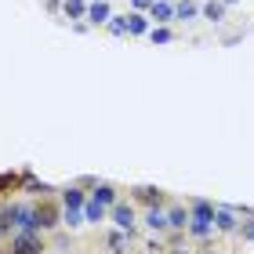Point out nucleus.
Listing matches in <instances>:
<instances>
[{
  "mask_svg": "<svg viewBox=\"0 0 254 254\" xmlns=\"http://www.w3.org/2000/svg\"><path fill=\"white\" fill-rule=\"evenodd\" d=\"M40 251V236L33 233V229H26L22 236H15V244H11V254H37Z\"/></svg>",
  "mask_w": 254,
  "mask_h": 254,
  "instance_id": "obj_1",
  "label": "nucleus"
},
{
  "mask_svg": "<svg viewBox=\"0 0 254 254\" xmlns=\"http://www.w3.org/2000/svg\"><path fill=\"white\" fill-rule=\"evenodd\" d=\"M7 218L22 229V233H26V229H37V225H40V214L26 211V207H7Z\"/></svg>",
  "mask_w": 254,
  "mask_h": 254,
  "instance_id": "obj_2",
  "label": "nucleus"
},
{
  "mask_svg": "<svg viewBox=\"0 0 254 254\" xmlns=\"http://www.w3.org/2000/svg\"><path fill=\"white\" fill-rule=\"evenodd\" d=\"M113 222L131 233V229H134V211H131V207H124V203H117V207H113Z\"/></svg>",
  "mask_w": 254,
  "mask_h": 254,
  "instance_id": "obj_3",
  "label": "nucleus"
},
{
  "mask_svg": "<svg viewBox=\"0 0 254 254\" xmlns=\"http://www.w3.org/2000/svg\"><path fill=\"white\" fill-rule=\"evenodd\" d=\"M214 225H218V229H236L233 211H214Z\"/></svg>",
  "mask_w": 254,
  "mask_h": 254,
  "instance_id": "obj_4",
  "label": "nucleus"
},
{
  "mask_svg": "<svg viewBox=\"0 0 254 254\" xmlns=\"http://www.w3.org/2000/svg\"><path fill=\"white\" fill-rule=\"evenodd\" d=\"M87 15H91V22H106V18H109V7H106V4H91Z\"/></svg>",
  "mask_w": 254,
  "mask_h": 254,
  "instance_id": "obj_5",
  "label": "nucleus"
},
{
  "mask_svg": "<svg viewBox=\"0 0 254 254\" xmlns=\"http://www.w3.org/2000/svg\"><path fill=\"white\" fill-rule=\"evenodd\" d=\"M145 222L153 225V229H167V214H164V211H156V207H153V211H149V218H145Z\"/></svg>",
  "mask_w": 254,
  "mask_h": 254,
  "instance_id": "obj_6",
  "label": "nucleus"
},
{
  "mask_svg": "<svg viewBox=\"0 0 254 254\" xmlns=\"http://www.w3.org/2000/svg\"><path fill=\"white\" fill-rule=\"evenodd\" d=\"M62 200H65V207H80V203H84V192H80V189H65Z\"/></svg>",
  "mask_w": 254,
  "mask_h": 254,
  "instance_id": "obj_7",
  "label": "nucleus"
},
{
  "mask_svg": "<svg viewBox=\"0 0 254 254\" xmlns=\"http://www.w3.org/2000/svg\"><path fill=\"white\" fill-rule=\"evenodd\" d=\"M84 214H87V222H102V203H98V200H91V203L84 207Z\"/></svg>",
  "mask_w": 254,
  "mask_h": 254,
  "instance_id": "obj_8",
  "label": "nucleus"
},
{
  "mask_svg": "<svg viewBox=\"0 0 254 254\" xmlns=\"http://www.w3.org/2000/svg\"><path fill=\"white\" fill-rule=\"evenodd\" d=\"M171 15H175V11H171L167 4H156V0H153V18H156V22H167Z\"/></svg>",
  "mask_w": 254,
  "mask_h": 254,
  "instance_id": "obj_9",
  "label": "nucleus"
},
{
  "mask_svg": "<svg viewBox=\"0 0 254 254\" xmlns=\"http://www.w3.org/2000/svg\"><path fill=\"white\" fill-rule=\"evenodd\" d=\"M109 247L117 251V254H124V251H127V236H124V233H113V236H109Z\"/></svg>",
  "mask_w": 254,
  "mask_h": 254,
  "instance_id": "obj_10",
  "label": "nucleus"
},
{
  "mask_svg": "<svg viewBox=\"0 0 254 254\" xmlns=\"http://www.w3.org/2000/svg\"><path fill=\"white\" fill-rule=\"evenodd\" d=\"M127 33H145V18L142 15H131V18H127Z\"/></svg>",
  "mask_w": 254,
  "mask_h": 254,
  "instance_id": "obj_11",
  "label": "nucleus"
},
{
  "mask_svg": "<svg viewBox=\"0 0 254 254\" xmlns=\"http://www.w3.org/2000/svg\"><path fill=\"white\" fill-rule=\"evenodd\" d=\"M186 222H189V214H186V211H171V214H167V225H175V229H182Z\"/></svg>",
  "mask_w": 254,
  "mask_h": 254,
  "instance_id": "obj_12",
  "label": "nucleus"
},
{
  "mask_svg": "<svg viewBox=\"0 0 254 254\" xmlns=\"http://www.w3.org/2000/svg\"><path fill=\"white\" fill-rule=\"evenodd\" d=\"M95 200H98L102 207H106V203H113V189H109V186H98V189H95Z\"/></svg>",
  "mask_w": 254,
  "mask_h": 254,
  "instance_id": "obj_13",
  "label": "nucleus"
},
{
  "mask_svg": "<svg viewBox=\"0 0 254 254\" xmlns=\"http://www.w3.org/2000/svg\"><path fill=\"white\" fill-rule=\"evenodd\" d=\"M84 4H80V0H65V15H73V18H80V15H84Z\"/></svg>",
  "mask_w": 254,
  "mask_h": 254,
  "instance_id": "obj_14",
  "label": "nucleus"
},
{
  "mask_svg": "<svg viewBox=\"0 0 254 254\" xmlns=\"http://www.w3.org/2000/svg\"><path fill=\"white\" fill-rule=\"evenodd\" d=\"M203 15L218 22V18H222V4H214V0H211V4H207V7H203Z\"/></svg>",
  "mask_w": 254,
  "mask_h": 254,
  "instance_id": "obj_15",
  "label": "nucleus"
},
{
  "mask_svg": "<svg viewBox=\"0 0 254 254\" xmlns=\"http://www.w3.org/2000/svg\"><path fill=\"white\" fill-rule=\"evenodd\" d=\"M196 15V4H178V18H192Z\"/></svg>",
  "mask_w": 254,
  "mask_h": 254,
  "instance_id": "obj_16",
  "label": "nucleus"
},
{
  "mask_svg": "<svg viewBox=\"0 0 254 254\" xmlns=\"http://www.w3.org/2000/svg\"><path fill=\"white\" fill-rule=\"evenodd\" d=\"M109 29H113V33H127V22H124V18H113Z\"/></svg>",
  "mask_w": 254,
  "mask_h": 254,
  "instance_id": "obj_17",
  "label": "nucleus"
},
{
  "mask_svg": "<svg viewBox=\"0 0 254 254\" xmlns=\"http://www.w3.org/2000/svg\"><path fill=\"white\" fill-rule=\"evenodd\" d=\"M153 40H156V44H167L171 33H167V29H153Z\"/></svg>",
  "mask_w": 254,
  "mask_h": 254,
  "instance_id": "obj_18",
  "label": "nucleus"
},
{
  "mask_svg": "<svg viewBox=\"0 0 254 254\" xmlns=\"http://www.w3.org/2000/svg\"><path fill=\"white\" fill-rule=\"evenodd\" d=\"M247 240H254V222H247Z\"/></svg>",
  "mask_w": 254,
  "mask_h": 254,
  "instance_id": "obj_19",
  "label": "nucleus"
},
{
  "mask_svg": "<svg viewBox=\"0 0 254 254\" xmlns=\"http://www.w3.org/2000/svg\"><path fill=\"white\" fill-rule=\"evenodd\" d=\"M149 4H153V0H134V7H149Z\"/></svg>",
  "mask_w": 254,
  "mask_h": 254,
  "instance_id": "obj_20",
  "label": "nucleus"
}]
</instances>
